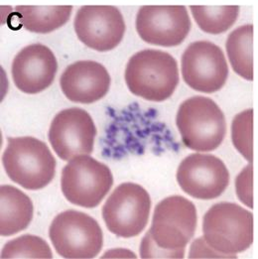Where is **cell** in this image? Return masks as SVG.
I'll return each instance as SVG.
<instances>
[{"instance_id": "cell-1", "label": "cell", "mask_w": 258, "mask_h": 259, "mask_svg": "<svg viewBox=\"0 0 258 259\" xmlns=\"http://www.w3.org/2000/svg\"><path fill=\"white\" fill-rule=\"evenodd\" d=\"M196 206L182 196L162 200L140 244L141 258H184L197 228Z\"/></svg>"}, {"instance_id": "cell-2", "label": "cell", "mask_w": 258, "mask_h": 259, "mask_svg": "<svg viewBox=\"0 0 258 259\" xmlns=\"http://www.w3.org/2000/svg\"><path fill=\"white\" fill-rule=\"evenodd\" d=\"M124 78L131 94L161 103L170 99L179 84L178 64L169 53L145 49L129 59Z\"/></svg>"}, {"instance_id": "cell-3", "label": "cell", "mask_w": 258, "mask_h": 259, "mask_svg": "<svg viewBox=\"0 0 258 259\" xmlns=\"http://www.w3.org/2000/svg\"><path fill=\"white\" fill-rule=\"evenodd\" d=\"M2 164L10 180L30 191L48 186L56 173V160L49 147L31 136L7 138Z\"/></svg>"}, {"instance_id": "cell-4", "label": "cell", "mask_w": 258, "mask_h": 259, "mask_svg": "<svg viewBox=\"0 0 258 259\" xmlns=\"http://www.w3.org/2000/svg\"><path fill=\"white\" fill-rule=\"evenodd\" d=\"M203 232L211 248L226 258H236L253 242V214L233 203L216 204L204 215Z\"/></svg>"}, {"instance_id": "cell-5", "label": "cell", "mask_w": 258, "mask_h": 259, "mask_svg": "<svg viewBox=\"0 0 258 259\" xmlns=\"http://www.w3.org/2000/svg\"><path fill=\"white\" fill-rule=\"evenodd\" d=\"M176 124L186 147L197 152H209L220 147L227 134L223 110L212 100L196 96L181 104Z\"/></svg>"}, {"instance_id": "cell-6", "label": "cell", "mask_w": 258, "mask_h": 259, "mask_svg": "<svg viewBox=\"0 0 258 259\" xmlns=\"http://www.w3.org/2000/svg\"><path fill=\"white\" fill-rule=\"evenodd\" d=\"M49 236L57 253L64 258H95L103 248L99 223L74 209L63 211L53 220Z\"/></svg>"}, {"instance_id": "cell-7", "label": "cell", "mask_w": 258, "mask_h": 259, "mask_svg": "<svg viewBox=\"0 0 258 259\" xmlns=\"http://www.w3.org/2000/svg\"><path fill=\"white\" fill-rule=\"evenodd\" d=\"M112 185L110 169L91 156H76L62 171V192L70 203L78 207H98Z\"/></svg>"}, {"instance_id": "cell-8", "label": "cell", "mask_w": 258, "mask_h": 259, "mask_svg": "<svg viewBox=\"0 0 258 259\" xmlns=\"http://www.w3.org/2000/svg\"><path fill=\"white\" fill-rule=\"evenodd\" d=\"M151 209L148 192L138 184L119 185L103 207V219L108 231L116 236H137L146 228Z\"/></svg>"}, {"instance_id": "cell-9", "label": "cell", "mask_w": 258, "mask_h": 259, "mask_svg": "<svg viewBox=\"0 0 258 259\" xmlns=\"http://www.w3.org/2000/svg\"><path fill=\"white\" fill-rule=\"evenodd\" d=\"M181 71L191 89L204 94L219 92L229 78L225 54L209 41H196L188 46L182 55Z\"/></svg>"}, {"instance_id": "cell-10", "label": "cell", "mask_w": 258, "mask_h": 259, "mask_svg": "<svg viewBox=\"0 0 258 259\" xmlns=\"http://www.w3.org/2000/svg\"><path fill=\"white\" fill-rule=\"evenodd\" d=\"M135 26L144 42L169 48L185 41L192 22L184 5H144L137 12Z\"/></svg>"}, {"instance_id": "cell-11", "label": "cell", "mask_w": 258, "mask_h": 259, "mask_svg": "<svg viewBox=\"0 0 258 259\" xmlns=\"http://www.w3.org/2000/svg\"><path fill=\"white\" fill-rule=\"evenodd\" d=\"M74 28L78 40L87 47L107 52L115 49L125 33L120 10L111 5H84L77 10Z\"/></svg>"}, {"instance_id": "cell-12", "label": "cell", "mask_w": 258, "mask_h": 259, "mask_svg": "<svg viewBox=\"0 0 258 259\" xmlns=\"http://www.w3.org/2000/svg\"><path fill=\"white\" fill-rule=\"evenodd\" d=\"M97 127L85 110L71 107L57 113L49 130V141L58 157L70 161L94 151Z\"/></svg>"}, {"instance_id": "cell-13", "label": "cell", "mask_w": 258, "mask_h": 259, "mask_svg": "<svg viewBox=\"0 0 258 259\" xmlns=\"http://www.w3.org/2000/svg\"><path fill=\"white\" fill-rule=\"evenodd\" d=\"M181 189L198 200L219 198L230 184V173L225 163L210 154L195 153L186 157L177 170Z\"/></svg>"}, {"instance_id": "cell-14", "label": "cell", "mask_w": 258, "mask_h": 259, "mask_svg": "<svg viewBox=\"0 0 258 259\" xmlns=\"http://www.w3.org/2000/svg\"><path fill=\"white\" fill-rule=\"evenodd\" d=\"M58 62L51 49L31 44L18 53L11 67L16 88L24 94L36 95L47 90L55 79Z\"/></svg>"}, {"instance_id": "cell-15", "label": "cell", "mask_w": 258, "mask_h": 259, "mask_svg": "<svg viewBox=\"0 0 258 259\" xmlns=\"http://www.w3.org/2000/svg\"><path fill=\"white\" fill-rule=\"evenodd\" d=\"M110 80V76L104 66L87 60L77 61L67 67L60 78V85L69 101L91 104L107 95Z\"/></svg>"}, {"instance_id": "cell-16", "label": "cell", "mask_w": 258, "mask_h": 259, "mask_svg": "<svg viewBox=\"0 0 258 259\" xmlns=\"http://www.w3.org/2000/svg\"><path fill=\"white\" fill-rule=\"evenodd\" d=\"M34 213L31 199L19 189L4 185L0 188V234L10 236L30 225Z\"/></svg>"}, {"instance_id": "cell-17", "label": "cell", "mask_w": 258, "mask_h": 259, "mask_svg": "<svg viewBox=\"0 0 258 259\" xmlns=\"http://www.w3.org/2000/svg\"><path fill=\"white\" fill-rule=\"evenodd\" d=\"M15 10L20 23L32 33L48 34L64 26L73 12L72 5L32 6L20 5Z\"/></svg>"}, {"instance_id": "cell-18", "label": "cell", "mask_w": 258, "mask_h": 259, "mask_svg": "<svg viewBox=\"0 0 258 259\" xmlns=\"http://www.w3.org/2000/svg\"><path fill=\"white\" fill-rule=\"evenodd\" d=\"M226 48L232 70L239 77L253 80V25L237 27L229 35Z\"/></svg>"}, {"instance_id": "cell-19", "label": "cell", "mask_w": 258, "mask_h": 259, "mask_svg": "<svg viewBox=\"0 0 258 259\" xmlns=\"http://www.w3.org/2000/svg\"><path fill=\"white\" fill-rule=\"evenodd\" d=\"M189 8L199 28L211 35L223 34L231 29L236 22L240 12L238 5H191Z\"/></svg>"}, {"instance_id": "cell-20", "label": "cell", "mask_w": 258, "mask_h": 259, "mask_svg": "<svg viewBox=\"0 0 258 259\" xmlns=\"http://www.w3.org/2000/svg\"><path fill=\"white\" fill-rule=\"evenodd\" d=\"M2 259L53 258L49 244L41 237L25 234L8 241L1 251Z\"/></svg>"}, {"instance_id": "cell-21", "label": "cell", "mask_w": 258, "mask_h": 259, "mask_svg": "<svg viewBox=\"0 0 258 259\" xmlns=\"http://www.w3.org/2000/svg\"><path fill=\"white\" fill-rule=\"evenodd\" d=\"M253 109L249 108L236 114L232 120V139L235 149L248 162L252 163Z\"/></svg>"}, {"instance_id": "cell-22", "label": "cell", "mask_w": 258, "mask_h": 259, "mask_svg": "<svg viewBox=\"0 0 258 259\" xmlns=\"http://www.w3.org/2000/svg\"><path fill=\"white\" fill-rule=\"evenodd\" d=\"M252 180L251 165H247L235 179V190L239 201L250 208L253 207Z\"/></svg>"}, {"instance_id": "cell-23", "label": "cell", "mask_w": 258, "mask_h": 259, "mask_svg": "<svg viewBox=\"0 0 258 259\" xmlns=\"http://www.w3.org/2000/svg\"><path fill=\"white\" fill-rule=\"evenodd\" d=\"M189 258H226L225 255L211 248L204 236L197 238L191 245Z\"/></svg>"}]
</instances>
